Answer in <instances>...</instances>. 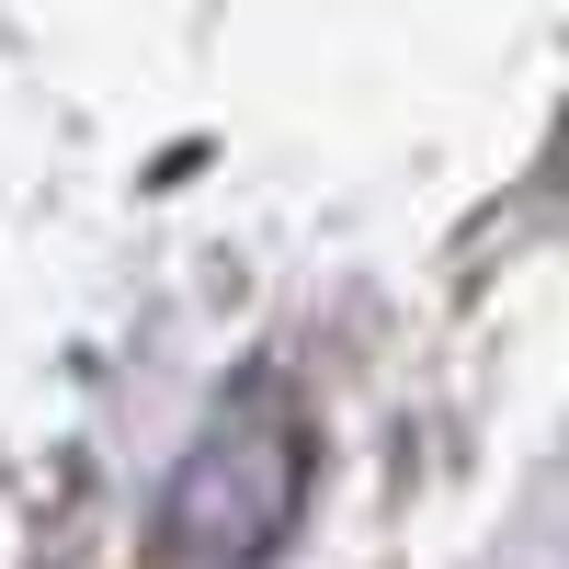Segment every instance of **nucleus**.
Returning <instances> with one entry per match:
<instances>
[{
    "label": "nucleus",
    "instance_id": "obj_1",
    "mask_svg": "<svg viewBox=\"0 0 569 569\" xmlns=\"http://www.w3.org/2000/svg\"><path fill=\"white\" fill-rule=\"evenodd\" d=\"M262 501H297V445L262 456V433H217L182 467V490H171V512H160V536H149L137 569H251L273 536H251V525L228 536V512H262Z\"/></svg>",
    "mask_w": 569,
    "mask_h": 569
}]
</instances>
